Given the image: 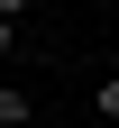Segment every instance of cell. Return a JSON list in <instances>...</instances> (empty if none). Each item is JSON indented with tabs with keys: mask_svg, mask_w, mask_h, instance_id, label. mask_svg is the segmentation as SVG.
<instances>
[{
	"mask_svg": "<svg viewBox=\"0 0 119 128\" xmlns=\"http://www.w3.org/2000/svg\"><path fill=\"white\" fill-rule=\"evenodd\" d=\"M0 128H37V92L28 82H0Z\"/></svg>",
	"mask_w": 119,
	"mask_h": 128,
	"instance_id": "cell-1",
	"label": "cell"
},
{
	"mask_svg": "<svg viewBox=\"0 0 119 128\" xmlns=\"http://www.w3.org/2000/svg\"><path fill=\"white\" fill-rule=\"evenodd\" d=\"M92 119H101V128H119V73H101V82H92Z\"/></svg>",
	"mask_w": 119,
	"mask_h": 128,
	"instance_id": "cell-2",
	"label": "cell"
},
{
	"mask_svg": "<svg viewBox=\"0 0 119 128\" xmlns=\"http://www.w3.org/2000/svg\"><path fill=\"white\" fill-rule=\"evenodd\" d=\"M19 55V18H9V9H0V64Z\"/></svg>",
	"mask_w": 119,
	"mask_h": 128,
	"instance_id": "cell-3",
	"label": "cell"
}]
</instances>
